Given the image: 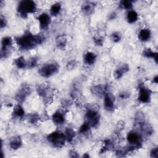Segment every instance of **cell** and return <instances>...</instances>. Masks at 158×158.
<instances>
[{
  "label": "cell",
  "mask_w": 158,
  "mask_h": 158,
  "mask_svg": "<svg viewBox=\"0 0 158 158\" xmlns=\"http://www.w3.org/2000/svg\"><path fill=\"white\" fill-rule=\"evenodd\" d=\"M45 36L43 33L32 34L30 31H26L20 36L15 38V43L19 49L22 51H29L41 44L45 40Z\"/></svg>",
  "instance_id": "obj_1"
},
{
  "label": "cell",
  "mask_w": 158,
  "mask_h": 158,
  "mask_svg": "<svg viewBox=\"0 0 158 158\" xmlns=\"http://www.w3.org/2000/svg\"><path fill=\"white\" fill-rule=\"evenodd\" d=\"M37 7L36 3L31 0H23L20 1L17 7V11L19 15L25 19L28 14L35 13L36 11Z\"/></svg>",
  "instance_id": "obj_2"
},
{
  "label": "cell",
  "mask_w": 158,
  "mask_h": 158,
  "mask_svg": "<svg viewBox=\"0 0 158 158\" xmlns=\"http://www.w3.org/2000/svg\"><path fill=\"white\" fill-rule=\"evenodd\" d=\"M86 122L89 123L91 127L96 128L99 124L100 115L99 113V107L94 104L88 106L85 114Z\"/></svg>",
  "instance_id": "obj_3"
},
{
  "label": "cell",
  "mask_w": 158,
  "mask_h": 158,
  "mask_svg": "<svg viewBox=\"0 0 158 158\" xmlns=\"http://www.w3.org/2000/svg\"><path fill=\"white\" fill-rule=\"evenodd\" d=\"M59 64L56 62H50L44 64L38 70L39 74L44 78H49L59 71Z\"/></svg>",
  "instance_id": "obj_4"
},
{
  "label": "cell",
  "mask_w": 158,
  "mask_h": 158,
  "mask_svg": "<svg viewBox=\"0 0 158 158\" xmlns=\"http://www.w3.org/2000/svg\"><path fill=\"white\" fill-rule=\"evenodd\" d=\"M47 140L56 148H61L67 141L64 133L60 131H54L47 136Z\"/></svg>",
  "instance_id": "obj_5"
},
{
  "label": "cell",
  "mask_w": 158,
  "mask_h": 158,
  "mask_svg": "<svg viewBox=\"0 0 158 158\" xmlns=\"http://www.w3.org/2000/svg\"><path fill=\"white\" fill-rule=\"evenodd\" d=\"M36 91L38 94L43 98L44 102L47 104L49 103L53 99V89L47 84L40 83L37 85Z\"/></svg>",
  "instance_id": "obj_6"
},
{
  "label": "cell",
  "mask_w": 158,
  "mask_h": 158,
  "mask_svg": "<svg viewBox=\"0 0 158 158\" xmlns=\"http://www.w3.org/2000/svg\"><path fill=\"white\" fill-rule=\"evenodd\" d=\"M127 139L129 143L128 145L132 146L135 149H139L142 146V135L136 130L129 131L127 135Z\"/></svg>",
  "instance_id": "obj_7"
},
{
  "label": "cell",
  "mask_w": 158,
  "mask_h": 158,
  "mask_svg": "<svg viewBox=\"0 0 158 158\" xmlns=\"http://www.w3.org/2000/svg\"><path fill=\"white\" fill-rule=\"evenodd\" d=\"M152 91L143 84H140L138 86V101L142 104H147L151 101Z\"/></svg>",
  "instance_id": "obj_8"
},
{
  "label": "cell",
  "mask_w": 158,
  "mask_h": 158,
  "mask_svg": "<svg viewBox=\"0 0 158 158\" xmlns=\"http://www.w3.org/2000/svg\"><path fill=\"white\" fill-rule=\"evenodd\" d=\"M31 88L27 84H23L15 94V99L18 104L23 103L26 98L31 94Z\"/></svg>",
  "instance_id": "obj_9"
},
{
  "label": "cell",
  "mask_w": 158,
  "mask_h": 158,
  "mask_svg": "<svg viewBox=\"0 0 158 158\" xmlns=\"http://www.w3.org/2000/svg\"><path fill=\"white\" fill-rule=\"evenodd\" d=\"M13 44V40L10 36H4L1 40V58H7Z\"/></svg>",
  "instance_id": "obj_10"
},
{
  "label": "cell",
  "mask_w": 158,
  "mask_h": 158,
  "mask_svg": "<svg viewBox=\"0 0 158 158\" xmlns=\"http://www.w3.org/2000/svg\"><path fill=\"white\" fill-rule=\"evenodd\" d=\"M104 107L108 112H112L115 109V99L109 91H107L103 96Z\"/></svg>",
  "instance_id": "obj_11"
},
{
  "label": "cell",
  "mask_w": 158,
  "mask_h": 158,
  "mask_svg": "<svg viewBox=\"0 0 158 158\" xmlns=\"http://www.w3.org/2000/svg\"><path fill=\"white\" fill-rule=\"evenodd\" d=\"M39 24H40V27L41 30H46L49 27V25L51 24V19L49 15L46 12L41 13L40 14L37 18Z\"/></svg>",
  "instance_id": "obj_12"
},
{
  "label": "cell",
  "mask_w": 158,
  "mask_h": 158,
  "mask_svg": "<svg viewBox=\"0 0 158 158\" xmlns=\"http://www.w3.org/2000/svg\"><path fill=\"white\" fill-rule=\"evenodd\" d=\"M91 91L93 94L94 96L98 97V98H102L103 97L105 93L108 91V89L107 86L98 84L96 85H93L91 88Z\"/></svg>",
  "instance_id": "obj_13"
},
{
  "label": "cell",
  "mask_w": 158,
  "mask_h": 158,
  "mask_svg": "<svg viewBox=\"0 0 158 158\" xmlns=\"http://www.w3.org/2000/svg\"><path fill=\"white\" fill-rule=\"evenodd\" d=\"M95 4L91 1H85L81 6V10L82 13L86 15L92 14L95 9Z\"/></svg>",
  "instance_id": "obj_14"
},
{
  "label": "cell",
  "mask_w": 158,
  "mask_h": 158,
  "mask_svg": "<svg viewBox=\"0 0 158 158\" xmlns=\"http://www.w3.org/2000/svg\"><path fill=\"white\" fill-rule=\"evenodd\" d=\"M52 120L56 125H62L65 120V114L63 111L57 110L52 114Z\"/></svg>",
  "instance_id": "obj_15"
},
{
  "label": "cell",
  "mask_w": 158,
  "mask_h": 158,
  "mask_svg": "<svg viewBox=\"0 0 158 158\" xmlns=\"http://www.w3.org/2000/svg\"><path fill=\"white\" fill-rule=\"evenodd\" d=\"M130 67L128 64H123L118 68L116 69L114 73L113 76L115 79H120L122 77V76L129 71Z\"/></svg>",
  "instance_id": "obj_16"
},
{
  "label": "cell",
  "mask_w": 158,
  "mask_h": 158,
  "mask_svg": "<svg viewBox=\"0 0 158 158\" xmlns=\"http://www.w3.org/2000/svg\"><path fill=\"white\" fill-rule=\"evenodd\" d=\"M9 146L13 150H17L22 146V141L19 136H14L9 139Z\"/></svg>",
  "instance_id": "obj_17"
},
{
  "label": "cell",
  "mask_w": 158,
  "mask_h": 158,
  "mask_svg": "<svg viewBox=\"0 0 158 158\" xmlns=\"http://www.w3.org/2000/svg\"><path fill=\"white\" fill-rule=\"evenodd\" d=\"M96 59L97 55L91 51L86 52L83 56L84 63L88 65H93L96 62Z\"/></svg>",
  "instance_id": "obj_18"
},
{
  "label": "cell",
  "mask_w": 158,
  "mask_h": 158,
  "mask_svg": "<svg viewBox=\"0 0 158 158\" xmlns=\"http://www.w3.org/2000/svg\"><path fill=\"white\" fill-rule=\"evenodd\" d=\"M138 37L140 41L143 42H146L149 41L151 37V31L148 28H142L139 30Z\"/></svg>",
  "instance_id": "obj_19"
},
{
  "label": "cell",
  "mask_w": 158,
  "mask_h": 158,
  "mask_svg": "<svg viewBox=\"0 0 158 158\" xmlns=\"http://www.w3.org/2000/svg\"><path fill=\"white\" fill-rule=\"evenodd\" d=\"M56 46L60 49H64L67 46V38L65 35H58L55 40Z\"/></svg>",
  "instance_id": "obj_20"
},
{
  "label": "cell",
  "mask_w": 158,
  "mask_h": 158,
  "mask_svg": "<svg viewBox=\"0 0 158 158\" xmlns=\"http://www.w3.org/2000/svg\"><path fill=\"white\" fill-rule=\"evenodd\" d=\"M139 128L140 129L142 135L149 136H151L154 132L152 127L149 123H146V122L141 125Z\"/></svg>",
  "instance_id": "obj_21"
},
{
  "label": "cell",
  "mask_w": 158,
  "mask_h": 158,
  "mask_svg": "<svg viewBox=\"0 0 158 158\" xmlns=\"http://www.w3.org/2000/svg\"><path fill=\"white\" fill-rule=\"evenodd\" d=\"M12 115L14 117L17 118H22L25 115V110L20 104H15L14 106L13 110H12Z\"/></svg>",
  "instance_id": "obj_22"
},
{
  "label": "cell",
  "mask_w": 158,
  "mask_h": 158,
  "mask_svg": "<svg viewBox=\"0 0 158 158\" xmlns=\"http://www.w3.org/2000/svg\"><path fill=\"white\" fill-rule=\"evenodd\" d=\"M143 55L147 58L153 59L156 64L158 63V53L153 51L150 48H146L143 51Z\"/></svg>",
  "instance_id": "obj_23"
},
{
  "label": "cell",
  "mask_w": 158,
  "mask_h": 158,
  "mask_svg": "<svg viewBox=\"0 0 158 158\" xmlns=\"http://www.w3.org/2000/svg\"><path fill=\"white\" fill-rule=\"evenodd\" d=\"M126 19L128 23H134L138 20V14L135 10H128L127 13Z\"/></svg>",
  "instance_id": "obj_24"
},
{
  "label": "cell",
  "mask_w": 158,
  "mask_h": 158,
  "mask_svg": "<svg viewBox=\"0 0 158 158\" xmlns=\"http://www.w3.org/2000/svg\"><path fill=\"white\" fill-rule=\"evenodd\" d=\"M14 64L19 69H23L27 66V61L23 56H19L14 60Z\"/></svg>",
  "instance_id": "obj_25"
},
{
  "label": "cell",
  "mask_w": 158,
  "mask_h": 158,
  "mask_svg": "<svg viewBox=\"0 0 158 158\" xmlns=\"http://www.w3.org/2000/svg\"><path fill=\"white\" fill-rule=\"evenodd\" d=\"M145 122V116L143 112L138 111L135 115V125L139 127L141 125Z\"/></svg>",
  "instance_id": "obj_26"
},
{
  "label": "cell",
  "mask_w": 158,
  "mask_h": 158,
  "mask_svg": "<svg viewBox=\"0 0 158 158\" xmlns=\"http://www.w3.org/2000/svg\"><path fill=\"white\" fill-rule=\"evenodd\" d=\"M62 9V6L60 2H56L50 7V14L52 16H57L60 12Z\"/></svg>",
  "instance_id": "obj_27"
},
{
  "label": "cell",
  "mask_w": 158,
  "mask_h": 158,
  "mask_svg": "<svg viewBox=\"0 0 158 158\" xmlns=\"http://www.w3.org/2000/svg\"><path fill=\"white\" fill-rule=\"evenodd\" d=\"M118 7L121 9H125L127 10H131L133 7V2L129 0H122L120 1Z\"/></svg>",
  "instance_id": "obj_28"
},
{
  "label": "cell",
  "mask_w": 158,
  "mask_h": 158,
  "mask_svg": "<svg viewBox=\"0 0 158 158\" xmlns=\"http://www.w3.org/2000/svg\"><path fill=\"white\" fill-rule=\"evenodd\" d=\"M64 134L65 135L66 139L68 142H72V140L73 139L74 137L75 136V132L70 127H67L65 128Z\"/></svg>",
  "instance_id": "obj_29"
},
{
  "label": "cell",
  "mask_w": 158,
  "mask_h": 158,
  "mask_svg": "<svg viewBox=\"0 0 158 158\" xmlns=\"http://www.w3.org/2000/svg\"><path fill=\"white\" fill-rule=\"evenodd\" d=\"M114 147V143L112 142V141L109 139H105L104 141L103 146L101 149V152L104 153L107 151H109L112 149H113Z\"/></svg>",
  "instance_id": "obj_30"
},
{
  "label": "cell",
  "mask_w": 158,
  "mask_h": 158,
  "mask_svg": "<svg viewBox=\"0 0 158 158\" xmlns=\"http://www.w3.org/2000/svg\"><path fill=\"white\" fill-rule=\"evenodd\" d=\"M28 122L31 124H36L40 119L39 115L36 113H31L27 115Z\"/></svg>",
  "instance_id": "obj_31"
},
{
  "label": "cell",
  "mask_w": 158,
  "mask_h": 158,
  "mask_svg": "<svg viewBox=\"0 0 158 158\" xmlns=\"http://www.w3.org/2000/svg\"><path fill=\"white\" fill-rule=\"evenodd\" d=\"M90 128H91L90 127V125H89V123L88 122H86V121L80 126L79 130H78V133L80 134H86L88 133V131L90 130Z\"/></svg>",
  "instance_id": "obj_32"
},
{
  "label": "cell",
  "mask_w": 158,
  "mask_h": 158,
  "mask_svg": "<svg viewBox=\"0 0 158 158\" xmlns=\"http://www.w3.org/2000/svg\"><path fill=\"white\" fill-rule=\"evenodd\" d=\"M38 58L36 57H31L27 61V66L28 69H33L38 64Z\"/></svg>",
  "instance_id": "obj_33"
},
{
  "label": "cell",
  "mask_w": 158,
  "mask_h": 158,
  "mask_svg": "<svg viewBox=\"0 0 158 158\" xmlns=\"http://www.w3.org/2000/svg\"><path fill=\"white\" fill-rule=\"evenodd\" d=\"M122 39V35L120 32L114 31L110 35V40L114 43L119 42Z\"/></svg>",
  "instance_id": "obj_34"
},
{
  "label": "cell",
  "mask_w": 158,
  "mask_h": 158,
  "mask_svg": "<svg viewBox=\"0 0 158 158\" xmlns=\"http://www.w3.org/2000/svg\"><path fill=\"white\" fill-rule=\"evenodd\" d=\"M77 64L78 62L75 59H72L67 63L66 69L69 70H73L77 66Z\"/></svg>",
  "instance_id": "obj_35"
},
{
  "label": "cell",
  "mask_w": 158,
  "mask_h": 158,
  "mask_svg": "<svg viewBox=\"0 0 158 158\" xmlns=\"http://www.w3.org/2000/svg\"><path fill=\"white\" fill-rule=\"evenodd\" d=\"M93 42L98 46H102L104 43V38L101 36L93 37Z\"/></svg>",
  "instance_id": "obj_36"
},
{
  "label": "cell",
  "mask_w": 158,
  "mask_h": 158,
  "mask_svg": "<svg viewBox=\"0 0 158 158\" xmlns=\"http://www.w3.org/2000/svg\"><path fill=\"white\" fill-rule=\"evenodd\" d=\"M130 96V93L128 91H122L119 93L118 97L121 99H127Z\"/></svg>",
  "instance_id": "obj_37"
},
{
  "label": "cell",
  "mask_w": 158,
  "mask_h": 158,
  "mask_svg": "<svg viewBox=\"0 0 158 158\" xmlns=\"http://www.w3.org/2000/svg\"><path fill=\"white\" fill-rule=\"evenodd\" d=\"M150 156L154 158L158 157V148L157 146L152 149V150L150 152Z\"/></svg>",
  "instance_id": "obj_38"
},
{
  "label": "cell",
  "mask_w": 158,
  "mask_h": 158,
  "mask_svg": "<svg viewBox=\"0 0 158 158\" xmlns=\"http://www.w3.org/2000/svg\"><path fill=\"white\" fill-rule=\"evenodd\" d=\"M7 25V20L6 19L5 17L2 16V15H1V18H0V27L1 28H4Z\"/></svg>",
  "instance_id": "obj_39"
},
{
  "label": "cell",
  "mask_w": 158,
  "mask_h": 158,
  "mask_svg": "<svg viewBox=\"0 0 158 158\" xmlns=\"http://www.w3.org/2000/svg\"><path fill=\"white\" fill-rule=\"evenodd\" d=\"M69 156L70 157H80V155L78 154V153L75 150H73V149H72L69 151Z\"/></svg>",
  "instance_id": "obj_40"
},
{
  "label": "cell",
  "mask_w": 158,
  "mask_h": 158,
  "mask_svg": "<svg viewBox=\"0 0 158 158\" xmlns=\"http://www.w3.org/2000/svg\"><path fill=\"white\" fill-rule=\"evenodd\" d=\"M72 104V102L70 100H67V99H64L62 101V105L64 108L68 107H69L70 105Z\"/></svg>",
  "instance_id": "obj_41"
},
{
  "label": "cell",
  "mask_w": 158,
  "mask_h": 158,
  "mask_svg": "<svg viewBox=\"0 0 158 158\" xmlns=\"http://www.w3.org/2000/svg\"><path fill=\"white\" fill-rule=\"evenodd\" d=\"M117 17V13L115 12H112L108 16V19L109 20H114Z\"/></svg>",
  "instance_id": "obj_42"
},
{
  "label": "cell",
  "mask_w": 158,
  "mask_h": 158,
  "mask_svg": "<svg viewBox=\"0 0 158 158\" xmlns=\"http://www.w3.org/2000/svg\"><path fill=\"white\" fill-rule=\"evenodd\" d=\"M153 82L155 83L156 84L157 83V82H158V76H157V75H156V76L154 77V78H153Z\"/></svg>",
  "instance_id": "obj_43"
},
{
  "label": "cell",
  "mask_w": 158,
  "mask_h": 158,
  "mask_svg": "<svg viewBox=\"0 0 158 158\" xmlns=\"http://www.w3.org/2000/svg\"><path fill=\"white\" fill-rule=\"evenodd\" d=\"M83 157H89V154H85L83 156Z\"/></svg>",
  "instance_id": "obj_44"
}]
</instances>
